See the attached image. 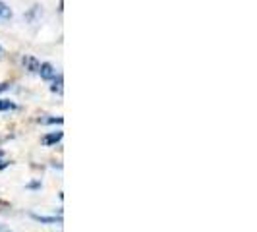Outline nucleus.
<instances>
[{
    "label": "nucleus",
    "instance_id": "nucleus-1",
    "mask_svg": "<svg viewBox=\"0 0 257 232\" xmlns=\"http://www.w3.org/2000/svg\"><path fill=\"white\" fill-rule=\"evenodd\" d=\"M37 72L41 74V78H43V80H54V78H56V70H54V66H52V64H48V62L39 64V70H37Z\"/></svg>",
    "mask_w": 257,
    "mask_h": 232
},
{
    "label": "nucleus",
    "instance_id": "nucleus-2",
    "mask_svg": "<svg viewBox=\"0 0 257 232\" xmlns=\"http://www.w3.org/2000/svg\"><path fill=\"white\" fill-rule=\"evenodd\" d=\"M60 140H62V132H52V134L44 136V138H43V144L44 145H54V144H58Z\"/></svg>",
    "mask_w": 257,
    "mask_h": 232
},
{
    "label": "nucleus",
    "instance_id": "nucleus-3",
    "mask_svg": "<svg viewBox=\"0 0 257 232\" xmlns=\"http://www.w3.org/2000/svg\"><path fill=\"white\" fill-rule=\"evenodd\" d=\"M10 18H12V10L4 2H0V20H10Z\"/></svg>",
    "mask_w": 257,
    "mask_h": 232
},
{
    "label": "nucleus",
    "instance_id": "nucleus-4",
    "mask_svg": "<svg viewBox=\"0 0 257 232\" xmlns=\"http://www.w3.org/2000/svg\"><path fill=\"white\" fill-rule=\"evenodd\" d=\"M24 64H28L29 68H31V70H29V72H37V70H39V62H37V60H35V58L26 56V58H24Z\"/></svg>",
    "mask_w": 257,
    "mask_h": 232
},
{
    "label": "nucleus",
    "instance_id": "nucleus-5",
    "mask_svg": "<svg viewBox=\"0 0 257 232\" xmlns=\"http://www.w3.org/2000/svg\"><path fill=\"white\" fill-rule=\"evenodd\" d=\"M33 218H35V220H39V222H46V224H56V222H60V218H56V217H41V215H33Z\"/></svg>",
    "mask_w": 257,
    "mask_h": 232
},
{
    "label": "nucleus",
    "instance_id": "nucleus-6",
    "mask_svg": "<svg viewBox=\"0 0 257 232\" xmlns=\"http://www.w3.org/2000/svg\"><path fill=\"white\" fill-rule=\"evenodd\" d=\"M16 104L12 101H6V99H0V110H14Z\"/></svg>",
    "mask_w": 257,
    "mask_h": 232
},
{
    "label": "nucleus",
    "instance_id": "nucleus-7",
    "mask_svg": "<svg viewBox=\"0 0 257 232\" xmlns=\"http://www.w3.org/2000/svg\"><path fill=\"white\" fill-rule=\"evenodd\" d=\"M8 89V84H0V91H6Z\"/></svg>",
    "mask_w": 257,
    "mask_h": 232
},
{
    "label": "nucleus",
    "instance_id": "nucleus-8",
    "mask_svg": "<svg viewBox=\"0 0 257 232\" xmlns=\"http://www.w3.org/2000/svg\"><path fill=\"white\" fill-rule=\"evenodd\" d=\"M2 155H4V153H2V151H0V159H2ZM0 166H4V164H2V160H0Z\"/></svg>",
    "mask_w": 257,
    "mask_h": 232
},
{
    "label": "nucleus",
    "instance_id": "nucleus-9",
    "mask_svg": "<svg viewBox=\"0 0 257 232\" xmlns=\"http://www.w3.org/2000/svg\"><path fill=\"white\" fill-rule=\"evenodd\" d=\"M0 52H2V46H0Z\"/></svg>",
    "mask_w": 257,
    "mask_h": 232
}]
</instances>
